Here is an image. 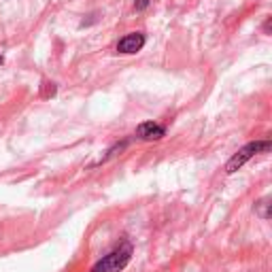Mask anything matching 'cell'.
I'll use <instances>...</instances> for the list:
<instances>
[{
    "instance_id": "6da1fadb",
    "label": "cell",
    "mask_w": 272,
    "mask_h": 272,
    "mask_svg": "<svg viewBox=\"0 0 272 272\" xmlns=\"http://www.w3.org/2000/svg\"><path fill=\"white\" fill-rule=\"evenodd\" d=\"M132 251H134V249H132V245H130L128 240L119 242V245L113 249L111 253H107L102 260L94 264L92 272H121L128 264H130Z\"/></svg>"
},
{
    "instance_id": "7a4b0ae2",
    "label": "cell",
    "mask_w": 272,
    "mask_h": 272,
    "mask_svg": "<svg viewBox=\"0 0 272 272\" xmlns=\"http://www.w3.org/2000/svg\"><path fill=\"white\" fill-rule=\"evenodd\" d=\"M268 149H270V142H268V140H255V142H249V145H245V147H242L238 153H234V155H232V160L227 162L225 170L232 175V173H236L238 168L245 166L253 155L262 153V151H268Z\"/></svg>"
},
{
    "instance_id": "3957f363",
    "label": "cell",
    "mask_w": 272,
    "mask_h": 272,
    "mask_svg": "<svg viewBox=\"0 0 272 272\" xmlns=\"http://www.w3.org/2000/svg\"><path fill=\"white\" fill-rule=\"evenodd\" d=\"M166 134V130L160 123H153V121H145L136 128V136L142 140H160Z\"/></svg>"
},
{
    "instance_id": "277c9868",
    "label": "cell",
    "mask_w": 272,
    "mask_h": 272,
    "mask_svg": "<svg viewBox=\"0 0 272 272\" xmlns=\"http://www.w3.org/2000/svg\"><path fill=\"white\" fill-rule=\"evenodd\" d=\"M142 45H145V36H142L140 32H132V34H128L119 40V45H117V51L121 53H136L142 49Z\"/></svg>"
},
{
    "instance_id": "5b68a950",
    "label": "cell",
    "mask_w": 272,
    "mask_h": 272,
    "mask_svg": "<svg viewBox=\"0 0 272 272\" xmlns=\"http://www.w3.org/2000/svg\"><path fill=\"white\" fill-rule=\"evenodd\" d=\"M266 208H268V198H264L262 202L257 204V213H260V215H262L264 219H268V217H270V215H268V211H266Z\"/></svg>"
},
{
    "instance_id": "8992f818",
    "label": "cell",
    "mask_w": 272,
    "mask_h": 272,
    "mask_svg": "<svg viewBox=\"0 0 272 272\" xmlns=\"http://www.w3.org/2000/svg\"><path fill=\"white\" fill-rule=\"evenodd\" d=\"M147 5H149V0H136V3H134V7H136L138 11H140V9H145Z\"/></svg>"
},
{
    "instance_id": "52a82bcc",
    "label": "cell",
    "mask_w": 272,
    "mask_h": 272,
    "mask_svg": "<svg viewBox=\"0 0 272 272\" xmlns=\"http://www.w3.org/2000/svg\"><path fill=\"white\" fill-rule=\"evenodd\" d=\"M3 62H5V60H3V55H0V64H3Z\"/></svg>"
}]
</instances>
